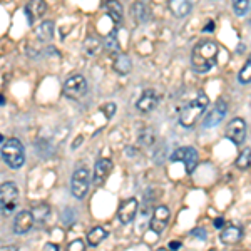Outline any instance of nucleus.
<instances>
[{"mask_svg": "<svg viewBox=\"0 0 251 251\" xmlns=\"http://www.w3.org/2000/svg\"><path fill=\"white\" fill-rule=\"evenodd\" d=\"M64 94L72 100L82 99V97L87 94L86 77L80 74H74V75H71V77H67V80L64 82Z\"/></svg>", "mask_w": 251, "mask_h": 251, "instance_id": "nucleus-6", "label": "nucleus"}, {"mask_svg": "<svg viewBox=\"0 0 251 251\" xmlns=\"http://www.w3.org/2000/svg\"><path fill=\"white\" fill-rule=\"evenodd\" d=\"M19 204V188L15 183L7 181L0 184V209L3 213H12Z\"/></svg>", "mask_w": 251, "mask_h": 251, "instance_id": "nucleus-4", "label": "nucleus"}, {"mask_svg": "<svg viewBox=\"0 0 251 251\" xmlns=\"http://www.w3.org/2000/svg\"><path fill=\"white\" fill-rule=\"evenodd\" d=\"M226 112H228V104H226V100L225 99H218V102H216V106H214V109H211V111L208 112V116L204 117L203 127L209 129V127H214V126H218L223 119H225Z\"/></svg>", "mask_w": 251, "mask_h": 251, "instance_id": "nucleus-9", "label": "nucleus"}, {"mask_svg": "<svg viewBox=\"0 0 251 251\" xmlns=\"http://www.w3.org/2000/svg\"><path fill=\"white\" fill-rule=\"evenodd\" d=\"M34 34L40 42H49V40H52V37H54V22L44 20L37 29L34 30Z\"/></svg>", "mask_w": 251, "mask_h": 251, "instance_id": "nucleus-17", "label": "nucleus"}, {"mask_svg": "<svg viewBox=\"0 0 251 251\" xmlns=\"http://www.w3.org/2000/svg\"><path fill=\"white\" fill-rule=\"evenodd\" d=\"M131 12H132V17H134L137 22H141V24L148 22V20L151 19V9H149L148 3H144V2L134 3Z\"/></svg>", "mask_w": 251, "mask_h": 251, "instance_id": "nucleus-18", "label": "nucleus"}, {"mask_svg": "<svg viewBox=\"0 0 251 251\" xmlns=\"http://www.w3.org/2000/svg\"><path fill=\"white\" fill-rule=\"evenodd\" d=\"M193 234H194V236H200V238H203V240H204V238H206V233L203 231V229H201V228H196V229H194V231H193Z\"/></svg>", "mask_w": 251, "mask_h": 251, "instance_id": "nucleus-33", "label": "nucleus"}, {"mask_svg": "<svg viewBox=\"0 0 251 251\" xmlns=\"http://www.w3.org/2000/svg\"><path fill=\"white\" fill-rule=\"evenodd\" d=\"M179 248H181V243L179 241H171V243H169V250L176 251V250H179Z\"/></svg>", "mask_w": 251, "mask_h": 251, "instance_id": "nucleus-34", "label": "nucleus"}, {"mask_svg": "<svg viewBox=\"0 0 251 251\" xmlns=\"http://www.w3.org/2000/svg\"><path fill=\"white\" fill-rule=\"evenodd\" d=\"M214 226H216V228H223V226H225V220H223V218H218V220L214 221Z\"/></svg>", "mask_w": 251, "mask_h": 251, "instance_id": "nucleus-35", "label": "nucleus"}, {"mask_svg": "<svg viewBox=\"0 0 251 251\" xmlns=\"http://www.w3.org/2000/svg\"><path fill=\"white\" fill-rule=\"evenodd\" d=\"M84 50H86L87 55H91V57H94V55L99 54L100 50V42L97 37H87L86 42H84Z\"/></svg>", "mask_w": 251, "mask_h": 251, "instance_id": "nucleus-24", "label": "nucleus"}, {"mask_svg": "<svg viewBox=\"0 0 251 251\" xmlns=\"http://www.w3.org/2000/svg\"><path fill=\"white\" fill-rule=\"evenodd\" d=\"M47 10V3L40 2V0H34V2H29L25 5V15H27V22L34 24L40 15H44V12Z\"/></svg>", "mask_w": 251, "mask_h": 251, "instance_id": "nucleus-15", "label": "nucleus"}, {"mask_svg": "<svg viewBox=\"0 0 251 251\" xmlns=\"http://www.w3.org/2000/svg\"><path fill=\"white\" fill-rule=\"evenodd\" d=\"M30 213H32V218H34V223L42 225V223H46L49 214H50V208H49V204L46 203H40V204H35L34 208L30 209Z\"/></svg>", "mask_w": 251, "mask_h": 251, "instance_id": "nucleus-21", "label": "nucleus"}, {"mask_svg": "<svg viewBox=\"0 0 251 251\" xmlns=\"http://www.w3.org/2000/svg\"><path fill=\"white\" fill-rule=\"evenodd\" d=\"M112 171V161L107 159V157H102L99 159L94 166V176H92V183L96 186H100L104 181L107 179V176Z\"/></svg>", "mask_w": 251, "mask_h": 251, "instance_id": "nucleus-13", "label": "nucleus"}, {"mask_svg": "<svg viewBox=\"0 0 251 251\" xmlns=\"http://www.w3.org/2000/svg\"><path fill=\"white\" fill-rule=\"evenodd\" d=\"M89 186H91V173H89V169L87 168L75 169L71 179V191L74 194V198L82 200L89 191Z\"/></svg>", "mask_w": 251, "mask_h": 251, "instance_id": "nucleus-5", "label": "nucleus"}, {"mask_svg": "<svg viewBox=\"0 0 251 251\" xmlns=\"http://www.w3.org/2000/svg\"><path fill=\"white\" fill-rule=\"evenodd\" d=\"M104 7H106L109 17L114 20V24H117V22H121V20H123V5H121L119 2H107Z\"/></svg>", "mask_w": 251, "mask_h": 251, "instance_id": "nucleus-23", "label": "nucleus"}, {"mask_svg": "<svg viewBox=\"0 0 251 251\" xmlns=\"http://www.w3.org/2000/svg\"><path fill=\"white\" fill-rule=\"evenodd\" d=\"M82 143H84V137H82V136H77V137H75V141H74V143H72V146H71L72 151H74V149H77Z\"/></svg>", "mask_w": 251, "mask_h": 251, "instance_id": "nucleus-32", "label": "nucleus"}, {"mask_svg": "<svg viewBox=\"0 0 251 251\" xmlns=\"http://www.w3.org/2000/svg\"><path fill=\"white\" fill-rule=\"evenodd\" d=\"M173 161H181L184 164L186 171L193 173L198 166V151L194 148H179L171 154Z\"/></svg>", "mask_w": 251, "mask_h": 251, "instance_id": "nucleus-7", "label": "nucleus"}, {"mask_svg": "<svg viewBox=\"0 0 251 251\" xmlns=\"http://www.w3.org/2000/svg\"><path fill=\"white\" fill-rule=\"evenodd\" d=\"M3 104H5V97L0 94V106H3Z\"/></svg>", "mask_w": 251, "mask_h": 251, "instance_id": "nucleus-38", "label": "nucleus"}, {"mask_svg": "<svg viewBox=\"0 0 251 251\" xmlns=\"http://www.w3.org/2000/svg\"><path fill=\"white\" fill-rule=\"evenodd\" d=\"M104 46H106L109 52H114L116 55L119 54V44H117V40H116V30L112 32L111 35H107L106 40H104Z\"/></svg>", "mask_w": 251, "mask_h": 251, "instance_id": "nucleus-27", "label": "nucleus"}, {"mask_svg": "<svg viewBox=\"0 0 251 251\" xmlns=\"http://www.w3.org/2000/svg\"><path fill=\"white\" fill-rule=\"evenodd\" d=\"M213 27H214V24H213V22H209V24H208V25H206V29H204V30L211 32V30H213Z\"/></svg>", "mask_w": 251, "mask_h": 251, "instance_id": "nucleus-37", "label": "nucleus"}, {"mask_svg": "<svg viewBox=\"0 0 251 251\" xmlns=\"http://www.w3.org/2000/svg\"><path fill=\"white\" fill-rule=\"evenodd\" d=\"M2 159L5 164L12 169H20L25 163V151H24V144L20 143L17 137H10L2 146Z\"/></svg>", "mask_w": 251, "mask_h": 251, "instance_id": "nucleus-3", "label": "nucleus"}, {"mask_svg": "<svg viewBox=\"0 0 251 251\" xmlns=\"http://www.w3.org/2000/svg\"><path fill=\"white\" fill-rule=\"evenodd\" d=\"M5 143V137H3V134H0V144Z\"/></svg>", "mask_w": 251, "mask_h": 251, "instance_id": "nucleus-39", "label": "nucleus"}, {"mask_svg": "<svg viewBox=\"0 0 251 251\" xmlns=\"http://www.w3.org/2000/svg\"><path fill=\"white\" fill-rule=\"evenodd\" d=\"M248 9H250V0H236V2H233V10L238 15H245Z\"/></svg>", "mask_w": 251, "mask_h": 251, "instance_id": "nucleus-28", "label": "nucleus"}, {"mask_svg": "<svg viewBox=\"0 0 251 251\" xmlns=\"http://www.w3.org/2000/svg\"><path fill=\"white\" fill-rule=\"evenodd\" d=\"M209 104V99L204 92H198V97L194 100H191L189 104L179 111V124L183 127H193L194 124L200 121V117L204 114L206 107Z\"/></svg>", "mask_w": 251, "mask_h": 251, "instance_id": "nucleus-2", "label": "nucleus"}, {"mask_svg": "<svg viewBox=\"0 0 251 251\" xmlns=\"http://www.w3.org/2000/svg\"><path fill=\"white\" fill-rule=\"evenodd\" d=\"M137 200L134 198H129V200H126L121 203L119 209H117V218H119V221L123 223V225H129V223L134 221L136 214H137Z\"/></svg>", "mask_w": 251, "mask_h": 251, "instance_id": "nucleus-11", "label": "nucleus"}, {"mask_svg": "<svg viewBox=\"0 0 251 251\" xmlns=\"http://www.w3.org/2000/svg\"><path fill=\"white\" fill-rule=\"evenodd\" d=\"M34 226V218H32V213L24 209L20 211L17 216H15V221H14V233L15 234H25L29 233Z\"/></svg>", "mask_w": 251, "mask_h": 251, "instance_id": "nucleus-14", "label": "nucleus"}, {"mask_svg": "<svg viewBox=\"0 0 251 251\" xmlns=\"http://www.w3.org/2000/svg\"><path fill=\"white\" fill-rule=\"evenodd\" d=\"M107 238V231L102 226H94L91 231L87 233V243L91 246H97L99 243H102Z\"/></svg>", "mask_w": 251, "mask_h": 251, "instance_id": "nucleus-22", "label": "nucleus"}, {"mask_svg": "<svg viewBox=\"0 0 251 251\" xmlns=\"http://www.w3.org/2000/svg\"><path fill=\"white\" fill-rule=\"evenodd\" d=\"M245 136H246L245 119H243V117H234V119H231V123L228 124V127H226V137H228L233 144L240 146L243 144V141H245Z\"/></svg>", "mask_w": 251, "mask_h": 251, "instance_id": "nucleus-8", "label": "nucleus"}, {"mask_svg": "<svg viewBox=\"0 0 251 251\" xmlns=\"http://www.w3.org/2000/svg\"><path fill=\"white\" fill-rule=\"evenodd\" d=\"M40 251H59V246L54 245V243H46V245H44V248Z\"/></svg>", "mask_w": 251, "mask_h": 251, "instance_id": "nucleus-31", "label": "nucleus"}, {"mask_svg": "<svg viewBox=\"0 0 251 251\" xmlns=\"http://www.w3.org/2000/svg\"><path fill=\"white\" fill-rule=\"evenodd\" d=\"M169 9H171V12L176 17L183 19L191 12L193 5L191 2H186V0H173V2H169Z\"/></svg>", "mask_w": 251, "mask_h": 251, "instance_id": "nucleus-19", "label": "nucleus"}, {"mask_svg": "<svg viewBox=\"0 0 251 251\" xmlns=\"http://www.w3.org/2000/svg\"><path fill=\"white\" fill-rule=\"evenodd\" d=\"M218 60V44L211 39L198 42L191 54V66L196 72H209Z\"/></svg>", "mask_w": 251, "mask_h": 251, "instance_id": "nucleus-1", "label": "nucleus"}, {"mask_svg": "<svg viewBox=\"0 0 251 251\" xmlns=\"http://www.w3.org/2000/svg\"><path fill=\"white\" fill-rule=\"evenodd\" d=\"M157 104H159V96H157V92L152 91V89H148V91H144L139 99H137L136 107L139 109L141 112H151L157 107Z\"/></svg>", "mask_w": 251, "mask_h": 251, "instance_id": "nucleus-12", "label": "nucleus"}, {"mask_svg": "<svg viewBox=\"0 0 251 251\" xmlns=\"http://www.w3.org/2000/svg\"><path fill=\"white\" fill-rule=\"evenodd\" d=\"M250 164H251V149L250 148H245L241 151V154L238 156V159H236V166L240 169H248L250 168Z\"/></svg>", "mask_w": 251, "mask_h": 251, "instance_id": "nucleus-26", "label": "nucleus"}, {"mask_svg": "<svg viewBox=\"0 0 251 251\" xmlns=\"http://www.w3.org/2000/svg\"><path fill=\"white\" fill-rule=\"evenodd\" d=\"M102 114L106 116L107 119H111V117L116 114V104L109 102V104H106V106H102Z\"/></svg>", "mask_w": 251, "mask_h": 251, "instance_id": "nucleus-30", "label": "nucleus"}, {"mask_svg": "<svg viewBox=\"0 0 251 251\" xmlns=\"http://www.w3.org/2000/svg\"><path fill=\"white\" fill-rule=\"evenodd\" d=\"M220 238L225 245H236V243L243 238V229L240 228V226H234V225L225 226Z\"/></svg>", "mask_w": 251, "mask_h": 251, "instance_id": "nucleus-16", "label": "nucleus"}, {"mask_svg": "<svg viewBox=\"0 0 251 251\" xmlns=\"http://www.w3.org/2000/svg\"><path fill=\"white\" fill-rule=\"evenodd\" d=\"M67 251H86V243L82 240H74L67 246Z\"/></svg>", "mask_w": 251, "mask_h": 251, "instance_id": "nucleus-29", "label": "nucleus"}, {"mask_svg": "<svg viewBox=\"0 0 251 251\" xmlns=\"http://www.w3.org/2000/svg\"><path fill=\"white\" fill-rule=\"evenodd\" d=\"M169 216H171V213H169V209L166 208V206H157L154 209V213H152L151 223H149V228L152 229V233L163 234V231L169 223Z\"/></svg>", "mask_w": 251, "mask_h": 251, "instance_id": "nucleus-10", "label": "nucleus"}, {"mask_svg": "<svg viewBox=\"0 0 251 251\" xmlns=\"http://www.w3.org/2000/svg\"><path fill=\"white\" fill-rule=\"evenodd\" d=\"M131 69H132L131 59H129L127 55H124V54H121V52H119V54L114 57V71L117 72V74L126 75V74H129V72H131Z\"/></svg>", "mask_w": 251, "mask_h": 251, "instance_id": "nucleus-20", "label": "nucleus"}, {"mask_svg": "<svg viewBox=\"0 0 251 251\" xmlns=\"http://www.w3.org/2000/svg\"><path fill=\"white\" fill-rule=\"evenodd\" d=\"M0 251H19L17 246H2Z\"/></svg>", "mask_w": 251, "mask_h": 251, "instance_id": "nucleus-36", "label": "nucleus"}, {"mask_svg": "<svg viewBox=\"0 0 251 251\" xmlns=\"http://www.w3.org/2000/svg\"><path fill=\"white\" fill-rule=\"evenodd\" d=\"M238 80L241 84H251V55L245 62V66L241 67L240 74H238Z\"/></svg>", "mask_w": 251, "mask_h": 251, "instance_id": "nucleus-25", "label": "nucleus"}]
</instances>
